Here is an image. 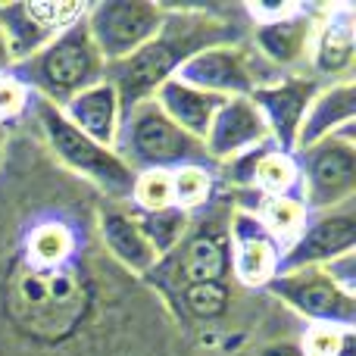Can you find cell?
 <instances>
[{
	"label": "cell",
	"mask_w": 356,
	"mask_h": 356,
	"mask_svg": "<svg viewBox=\"0 0 356 356\" xmlns=\"http://www.w3.org/2000/svg\"><path fill=\"white\" fill-rule=\"evenodd\" d=\"M79 238L63 222H38L6 282V316L31 341H63L91 307V284L75 259Z\"/></svg>",
	"instance_id": "cell-1"
},
{
	"label": "cell",
	"mask_w": 356,
	"mask_h": 356,
	"mask_svg": "<svg viewBox=\"0 0 356 356\" xmlns=\"http://www.w3.org/2000/svg\"><path fill=\"white\" fill-rule=\"evenodd\" d=\"M238 31L228 22L209 16L207 10H175L166 6V19H163L160 31L144 44L138 54L125 56L119 63H110L104 69V79L116 88L122 113L131 106L144 104L156 94L163 81H169L178 72L188 56L197 50L219 47V44H232Z\"/></svg>",
	"instance_id": "cell-2"
},
{
	"label": "cell",
	"mask_w": 356,
	"mask_h": 356,
	"mask_svg": "<svg viewBox=\"0 0 356 356\" xmlns=\"http://www.w3.org/2000/svg\"><path fill=\"white\" fill-rule=\"evenodd\" d=\"M104 56L97 54L85 25V13L66 25L47 47L35 56L10 66V72L29 88L31 97H41L54 106H63L75 94L104 81Z\"/></svg>",
	"instance_id": "cell-3"
},
{
	"label": "cell",
	"mask_w": 356,
	"mask_h": 356,
	"mask_svg": "<svg viewBox=\"0 0 356 356\" xmlns=\"http://www.w3.org/2000/svg\"><path fill=\"white\" fill-rule=\"evenodd\" d=\"M35 100V119L44 131V141H47L50 154L63 163L66 169H72L75 175L88 178L91 184H97L106 197L113 200H131V188H135V169L125 166L122 156L113 147L85 138L79 129L66 122V116L60 113V106L47 104L41 97Z\"/></svg>",
	"instance_id": "cell-4"
},
{
	"label": "cell",
	"mask_w": 356,
	"mask_h": 356,
	"mask_svg": "<svg viewBox=\"0 0 356 356\" xmlns=\"http://www.w3.org/2000/svg\"><path fill=\"white\" fill-rule=\"evenodd\" d=\"M113 150L135 172H147V169L172 172L178 166H191V163L207 160L203 144L169 122L154 100H144V104L122 113Z\"/></svg>",
	"instance_id": "cell-5"
},
{
	"label": "cell",
	"mask_w": 356,
	"mask_h": 356,
	"mask_svg": "<svg viewBox=\"0 0 356 356\" xmlns=\"http://www.w3.org/2000/svg\"><path fill=\"white\" fill-rule=\"evenodd\" d=\"M294 160L303 188L300 203L307 213H325L341 203H350L356 191V150L350 131L297 150Z\"/></svg>",
	"instance_id": "cell-6"
},
{
	"label": "cell",
	"mask_w": 356,
	"mask_h": 356,
	"mask_svg": "<svg viewBox=\"0 0 356 356\" xmlns=\"http://www.w3.org/2000/svg\"><path fill=\"white\" fill-rule=\"evenodd\" d=\"M166 6L150 0H104L85 6V25L104 63H119L138 54L160 31Z\"/></svg>",
	"instance_id": "cell-7"
},
{
	"label": "cell",
	"mask_w": 356,
	"mask_h": 356,
	"mask_svg": "<svg viewBox=\"0 0 356 356\" xmlns=\"http://www.w3.org/2000/svg\"><path fill=\"white\" fill-rule=\"evenodd\" d=\"M266 288L288 303L294 313L309 319L313 325L353 328L356 325V297L344 294L322 269H297L275 275Z\"/></svg>",
	"instance_id": "cell-8"
},
{
	"label": "cell",
	"mask_w": 356,
	"mask_h": 356,
	"mask_svg": "<svg viewBox=\"0 0 356 356\" xmlns=\"http://www.w3.org/2000/svg\"><path fill=\"white\" fill-rule=\"evenodd\" d=\"M353 244H356V216L350 203H341V207L325 209V213H309L300 234L291 244L282 247L278 275L297 269H319V266L350 253Z\"/></svg>",
	"instance_id": "cell-9"
},
{
	"label": "cell",
	"mask_w": 356,
	"mask_h": 356,
	"mask_svg": "<svg viewBox=\"0 0 356 356\" xmlns=\"http://www.w3.org/2000/svg\"><path fill=\"white\" fill-rule=\"evenodd\" d=\"M316 79H278V81H259L250 91V104L259 110L269 131V144L282 154H294L300 122L309 110V100L316 97Z\"/></svg>",
	"instance_id": "cell-10"
},
{
	"label": "cell",
	"mask_w": 356,
	"mask_h": 356,
	"mask_svg": "<svg viewBox=\"0 0 356 356\" xmlns=\"http://www.w3.org/2000/svg\"><path fill=\"white\" fill-rule=\"evenodd\" d=\"M81 13L85 3H0V31L13 66L47 47Z\"/></svg>",
	"instance_id": "cell-11"
},
{
	"label": "cell",
	"mask_w": 356,
	"mask_h": 356,
	"mask_svg": "<svg viewBox=\"0 0 356 356\" xmlns=\"http://www.w3.org/2000/svg\"><path fill=\"white\" fill-rule=\"evenodd\" d=\"M175 79L200 88L216 97H250V91L259 85L253 60L238 44H219V47L197 50L194 56L178 66Z\"/></svg>",
	"instance_id": "cell-12"
},
{
	"label": "cell",
	"mask_w": 356,
	"mask_h": 356,
	"mask_svg": "<svg viewBox=\"0 0 356 356\" xmlns=\"http://www.w3.org/2000/svg\"><path fill=\"white\" fill-rule=\"evenodd\" d=\"M154 272L172 275L175 288L188 284H209L225 282L232 275V247H228L225 228H200L175 247L169 257H163L154 266Z\"/></svg>",
	"instance_id": "cell-13"
},
{
	"label": "cell",
	"mask_w": 356,
	"mask_h": 356,
	"mask_svg": "<svg viewBox=\"0 0 356 356\" xmlns=\"http://www.w3.org/2000/svg\"><path fill=\"white\" fill-rule=\"evenodd\" d=\"M228 247H232V275L247 288H266L278 275V241L259 225V219L247 209L232 216L228 228Z\"/></svg>",
	"instance_id": "cell-14"
},
{
	"label": "cell",
	"mask_w": 356,
	"mask_h": 356,
	"mask_svg": "<svg viewBox=\"0 0 356 356\" xmlns=\"http://www.w3.org/2000/svg\"><path fill=\"white\" fill-rule=\"evenodd\" d=\"M269 144V131L259 116V110L250 104V97H228L213 116L207 138H203V150L213 160H234V156L247 154L253 147Z\"/></svg>",
	"instance_id": "cell-15"
},
{
	"label": "cell",
	"mask_w": 356,
	"mask_h": 356,
	"mask_svg": "<svg viewBox=\"0 0 356 356\" xmlns=\"http://www.w3.org/2000/svg\"><path fill=\"white\" fill-rule=\"evenodd\" d=\"M316 13H309L307 6H288L278 16H269L263 22H257V41L259 54L275 66H297L303 56H309L316 35Z\"/></svg>",
	"instance_id": "cell-16"
},
{
	"label": "cell",
	"mask_w": 356,
	"mask_h": 356,
	"mask_svg": "<svg viewBox=\"0 0 356 356\" xmlns=\"http://www.w3.org/2000/svg\"><path fill=\"white\" fill-rule=\"evenodd\" d=\"M356 25H353V6L338 3L328 6L316 22V35H313V69L319 75L328 79H350V69L356 60Z\"/></svg>",
	"instance_id": "cell-17"
},
{
	"label": "cell",
	"mask_w": 356,
	"mask_h": 356,
	"mask_svg": "<svg viewBox=\"0 0 356 356\" xmlns=\"http://www.w3.org/2000/svg\"><path fill=\"white\" fill-rule=\"evenodd\" d=\"M353 119H356L353 79L332 81L328 88L316 91V97L309 100V110L300 122V135H297V150H307V147H313V144L325 141V138L344 135V131L353 129Z\"/></svg>",
	"instance_id": "cell-18"
},
{
	"label": "cell",
	"mask_w": 356,
	"mask_h": 356,
	"mask_svg": "<svg viewBox=\"0 0 356 356\" xmlns=\"http://www.w3.org/2000/svg\"><path fill=\"white\" fill-rule=\"evenodd\" d=\"M60 113L66 116V122L72 129H79L85 138L104 144V147H113L116 141L119 122H122V104H119V94L110 81H97L88 91L75 94L69 104L60 106Z\"/></svg>",
	"instance_id": "cell-19"
},
{
	"label": "cell",
	"mask_w": 356,
	"mask_h": 356,
	"mask_svg": "<svg viewBox=\"0 0 356 356\" xmlns=\"http://www.w3.org/2000/svg\"><path fill=\"white\" fill-rule=\"evenodd\" d=\"M150 100L160 106L169 122L178 125L184 135L197 138L200 144H203V138H207L209 125H213V116L219 113V106L225 104V97L207 94V91H200V88L188 85V81L175 79V75L169 81H163Z\"/></svg>",
	"instance_id": "cell-20"
},
{
	"label": "cell",
	"mask_w": 356,
	"mask_h": 356,
	"mask_svg": "<svg viewBox=\"0 0 356 356\" xmlns=\"http://www.w3.org/2000/svg\"><path fill=\"white\" fill-rule=\"evenodd\" d=\"M100 238H104L110 257L119 266H125L135 275H150L160 257L154 253L150 241L144 238L135 213L122 207H104L100 209Z\"/></svg>",
	"instance_id": "cell-21"
},
{
	"label": "cell",
	"mask_w": 356,
	"mask_h": 356,
	"mask_svg": "<svg viewBox=\"0 0 356 356\" xmlns=\"http://www.w3.org/2000/svg\"><path fill=\"white\" fill-rule=\"evenodd\" d=\"M131 213H135V209H131ZM135 219L160 259L169 257L191 232V213H184V209H178V207L156 209V213H135Z\"/></svg>",
	"instance_id": "cell-22"
},
{
	"label": "cell",
	"mask_w": 356,
	"mask_h": 356,
	"mask_svg": "<svg viewBox=\"0 0 356 356\" xmlns=\"http://www.w3.org/2000/svg\"><path fill=\"white\" fill-rule=\"evenodd\" d=\"M253 216H257L259 225L278 241V247H284L300 234L309 213L300 203V197H263V203L253 209Z\"/></svg>",
	"instance_id": "cell-23"
},
{
	"label": "cell",
	"mask_w": 356,
	"mask_h": 356,
	"mask_svg": "<svg viewBox=\"0 0 356 356\" xmlns=\"http://www.w3.org/2000/svg\"><path fill=\"white\" fill-rule=\"evenodd\" d=\"M300 184L294 154H282L269 144L257 163V175H253V188L263 197H294V188Z\"/></svg>",
	"instance_id": "cell-24"
},
{
	"label": "cell",
	"mask_w": 356,
	"mask_h": 356,
	"mask_svg": "<svg viewBox=\"0 0 356 356\" xmlns=\"http://www.w3.org/2000/svg\"><path fill=\"white\" fill-rule=\"evenodd\" d=\"M178 300L188 309L194 319L200 322H213L222 319L228 313V303H232V291L225 282H209V284H188V288H178Z\"/></svg>",
	"instance_id": "cell-25"
},
{
	"label": "cell",
	"mask_w": 356,
	"mask_h": 356,
	"mask_svg": "<svg viewBox=\"0 0 356 356\" xmlns=\"http://www.w3.org/2000/svg\"><path fill=\"white\" fill-rule=\"evenodd\" d=\"M169 175H172V203L184 213L203 207L213 197V172L207 166H200V163L178 166Z\"/></svg>",
	"instance_id": "cell-26"
},
{
	"label": "cell",
	"mask_w": 356,
	"mask_h": 356,
	"mask_svg": "<svg viewBox=\"0 0 356 356\" xmlns=\"http://www.w3.org/2000/svg\"><path fill=\"white\" fill-rule=\"evenodd\" d=\"M131 200H135V213H156V209L175 207L172 203V175H169L166 169L138 172L135 188H131Z\"/></svg>",
	"instance_id": "cell-27"
},
{
	"label": "cell",
	"mask_w": 356,
	"mask_h": 356,
	"mask_svg": "<svg viewBox=\"0 0 356 356\" xmlns=\"http://www.w3.org/2000/svg\"><path fill=\"white\" fill-rule=\"evenodd\" d=\"M29 104H31L29 88H25L13 72L0 75V125H3L6 119L19 116V113H22Z\"/></svg>",
	"instance_id": "cell-28"
},
{
	"label": "cell",
	"mask_w": 356,
	"mask_h": 356,
	"mask_svg": "<svg viewBox=\"0 0 356 356\" xmlns=\"http://www.w3.org/2000/svg\"><path fill=\"white\" fill-rule=\"evenodd\" d=\"M341 332L347 328H334V325H309L303 334L300 350L303 356H334L341 344Z\"/></svg>",
	"instance_id": "cell-29"
},
{
	"label": "cell",
	"mask_w": 356,
	"mask_h": 356,
	"mask_svg": "<svg viewBox=\"0 0 356 356\" xmlns=\"http://www.w3.org/2000/svg\"><path fill=\"white\" fill-rule=\"evenodd\" d=\"M322 272H325L328 278H332L334 284H338L344 294H353L356 297V253H344V257H338V259H332V263H325V266H319Z\"/></svg>",
	"instance_id": "cell-30"
},
{
	"label": "cell",
	"mask_w": 356,
	"mask_h": 356,
	"mask_svg": "<svg viewBox=\"0 0 356 356\" xmlns=\"http://www.w3.org/2000/svg\"><path fill=\"white\" fill-rule=\"evenodd\" d=\"M334 356H356V332L353 328L341 332V344H338V353Z\"/></svg>",
	"instance_id": "cell-31"
},
{
	"label": "cell",
	"mask_w": 356,
	"mask_h": 356,
	"mask_svg": "<svg viewBox=\"0 0 356 356\" xmlns=\"http://www.w3.org/2000/svg\"><path fill=\"white\" fill-rule=\"evenodd\" d=\"M259 356H303V350L297 344H272V347H266Z\"/></svg>",
	"instance_id": "cell-32"
},
{
	"label": "cell",
	"mask_w": 356,
	"mask_h": 356,
	"mask_svg": "<svg viewBox=\"0 0 356 356\" xmlns=\"http://www.w3.org/2000/svg\"><path fill=\"white\" fill-rule=\"evenodd\" d=\"M10 66H13V60H10V50H6V38L0 31V75L10 72Z\"/></svg>",
	"instance_id": "cell-33"
},
{
	"label": "cell",
	"mask_w": 356,
	"mask_h": 356,
	"mask_svg": "<svg viewBox=\"0 0 356 356\" xmlns=\"http://www.w3.org/2000/svg\"><path fill=\"white\" fill-rule=\"evenodd\" d=\"M3 141H6V131H3V125H0V154H3Z\"/></svg>",
	"instance_id": "cell-34"
}]
</instances>
